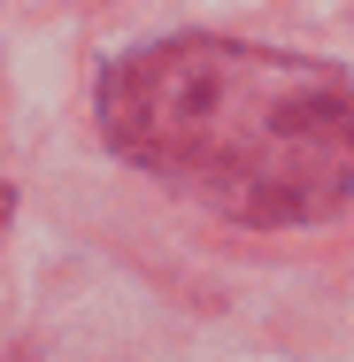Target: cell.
<instances>
[{
  "label": "cell",
  "instance_id": "obj_1",
  "mask_svg": "<svg viewBox=\"0 0 354 362\" xmlns=\"http://www.w3.org/2000/svg\"><path fill=\"white\" fill-rule=\"evenodd\" d=\"M100 132L231 223H308L354 201V85L278 47H139L100 77Z\"/></svg>",
  "mask_w": 354,
  "mask_h": 362
}]
</instances>
